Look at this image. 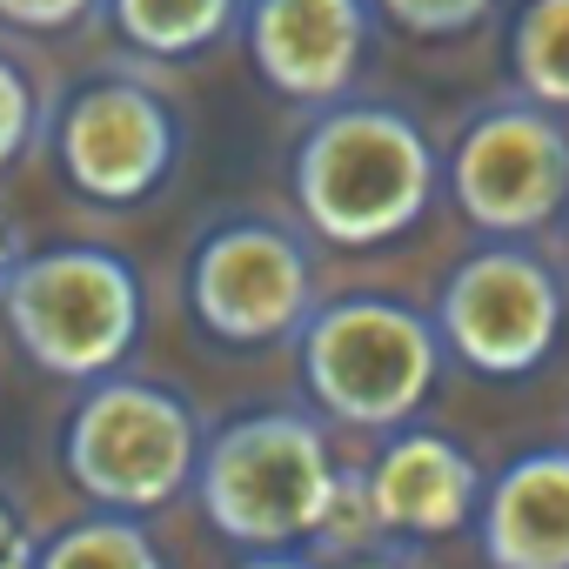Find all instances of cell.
Segmentation results:
<instances>
[{
    "label": "cell",
    "instance_id": "6da1fadb",
    "mask_svg": "<svg viewBox=\"0 0 569 569\" xmlns=\"http://www.w3.org/2000/svg\"><path fill=\"white\" fill-rule=\"evenodd\" d=\"M289 181L309 234L329 248H382L429 214L442 161L416 114L389 101H329L296 141Z\"/></svg>",
    "mask_w": 569,
    "mask_h": 569
},
{
    "label": "cell",
    "instance_id": "7a4b0ae2",
    "mask_svg": "<svg viewBox=\"0 0 569 569\" xmlns=\"http://www.w3.org/2000/svg\"><path fill=\"white\" fill-rule=\"evenodd\" d=\"M342 496L329 436L302 409H254L221 422L194 462V502L234 549H309Z\"/></svg>",
    "mask_w": 569,
    "mask_h": 569
},
{
    "label": "cell",
    "instance_id": "3957f363",
    "mask_svg": "<svg viewBox=\"0 0 569 569\" xmlns=\"http://www.w3.org/2000/svg\"><path fill=\"white\" fill-rule=\"evenodd\" d=\"M0 316L14 349L61 382H101L114 376L148 322L141 274L121 248L101 241H54L14 261L0 281Z\"/></svg>",
    "mask_w": 569,
    "mask_h": 569
},
{
    "label": "cell",
    "instance_id": "277c9868",
    "mask_svg": "<svg viewBox=\"0 0 569 569\" xmlns=\"http://www.w3.org/2000/svg\"><path fill=\"white\" fill-rule=\"evenodd\" d=\"M296 349H302V389L316 396L322 416L349 429H402L442 376L436 322L396 296L322 302L296 336Z\"/></svg>",
    "mask_w": 569,
    "mask_h": 569
},
{
    "label": "cell",
    "instance_id": "5b68a950",
    "mask_svg": "<svg viewBox=\"0 0 569 569\" xmlns=\"http://www.w3.org/2000/svg\"><path fill=\"white\" fill-rule=\"evenodd\" d=\"M61 462H68V482H74L94 509L148 516V509L174 502L181 489H194L201 422H194V409H188L174 389H161V382L101 376V382H88V396L68 409Z\"/></svg>",
    "mask_w": 569,
    "mask_h": 569
},
{
    "label": "cell",
    "instance_id": "8992f818",
    "mask_svg": "<svg viewBox=\"0 0 569 569\" xmlns=\"http://www.w3.org/2000/svg\"><path fill=\"white\" fill-rule=\"evenodd\" d=\"M188 309L201 336L228 349H274L296 342L309 316L322 309L316 254L296 228L268 214H234L208 228L188 254Z\"/></svg>",
    "mask_w": 569,
    "mask_h": 569
},
{
    "label": "cell",
    "instance_id": "52a82bcc",
    "mask_svg": "<svg viewBox=\"0 0 569 569\" xmlns=\"http://www.w3.org/2000/svg\"><path fill=\"white\" fill-rule=\"evenodd\" d=\"M562 281L556 268L529 248V241H482L469 248L442 296H436V336L456 362H469L476 376H529L549 362V349L562 342Z\"/></svg>",
    "mask_w": 569,
    "mask_h": 569
},
{
    "label": "cell",
    "instance_id": "ba28073f",
    "mask_svg": "<svg viewBox=\"0 0 569 569\" xmlns=\"http://www.w3.org/2000/svg\"><path fill=\"white\" fill-rule=\"evenodd\" d=\"M442 188L489 241L542 234L569 208V128L536 101H496L462 121Z\"/></svg>",
    "mask_w": 569,
    "mask_h": 569
},
{
    "label": "cell",
    "instance_id": "9c48e42d",
    "mask_svg": "<svg viewBox=\"0 0 569 569\" xmlns=\"http://www.w3.org/2000/svg\"><path fill=\"white\" fill-rule=\"evenodd\" d=\"M54 161L94 208H134L181 161V114L141 74H94L54 114Z\"/></svg>",
    "mask_w": 569,
    "mask_h": 569
},
{
    "label": "cell",
    "instance_id": "30bf717a",
    "mask_svg": "<svg viewBox=\"0 0 569 569\" xmlns=\"http://www.w3.org/2000/svg\"><path fill=\"white\" fill-rule=\"evenodd\" d=\"M369 0H248V61L289 101H342L369 61Z\"/></svg>",
    "mask_w": 569,
    "mask_h": 569
},
{
    "label": "cell",
    "instance_id": "8fae6325",
    "mask_svg": "<svg viewBox=\"0 0 569 569\" xmlns=\"http://www.w3.org/2000/svg\"><path fill=\"white\" fill-rule=\"evenodd\" d=\"M376 536H402V542H429V536H456L476 522L482 502V469L456 436L436 429H396L376 456V469L362 476Z\"/></svg>",
    "mask_w": 569,
    "mask_h": 569
},
{
    "label": "cell",
    "instance_id": "7c38bea8",
    "mask_svg": "<svg viewBox=\"0 0 569 569\" xmlns=\"http://www.w3.org/2000/svg\"><path fill=\"white\" fill-rule=\"evenodd\" d=\"M476 536L489 569H569V449H522L482 482Z\"/></svg>",
    "mask_w": 569,
    "mask_h": 569
},
{
    "label": "cell",
    "instance_id": "4fadbf2b",
    "mask_svg": "<svg viewBox=\"0 0 569 569\" xmlns=\"http://www.w3.org/2000/svg\"><path fill=\"white\" fill-rule=\"evenodd\" d=\"M114 34L148 54V61H188L201 48H214L234 14H241V0H101Z\"/></svg>",
    "mask_w": 569,
    "mask_h": 569
},
{
    "label": "cell",
    "instance_id": "5bb4252c",
    "mask_svg": "<svg viewBox=\"0 0 569 569\" xmlns=\"http://www.w3.org/2000/svg\"><path fill=\"white\" fill-rule=\"evenodd\" d=\"M28 569H168V556H161V542L148 536L141 516L94 509V516L41 536Z\"/></svg>",
    "mask_w": 569,
    "mask_h": 569
},
{
    "label": "cell",
    "instance_id": "9a60e30c",
    "mask_svg": "<svg viewBox=\"0 0 569 569\" xmlns=\"http://www.w3.org/2000/svg\"><path fill=\"white\" fill-rule=\"evenodd\" d=\"M509 74L522 101L569 108V0H522L509 21Z\"/></svg>",
    "mask_w": 569,
    "mask_h": 569
},
{
    "label": "cell",
    "instance_id": "2e32d148",
    "mask_svg": "<svg viewBox=\"0 0 569 569\" xmlns=\"http://www.w3.org/2000/svg\"><path fill=\"white\" fill-rule=\"evenodd\" d=\"M382 21H396L416 41H456L496 14V0H376Z\"/></svg>",
    "mask_w": 569,
    "mask_h": 569
},
{
    "label": "cell",
    "instance_id": "e0dca14e",
    "mask_svg": "<svg viewBox=\"0 0 569 569\" xmlns=\"http://www.w3.org/2000/svg\"><path fill=\"white\" fill-rule=\"evenodd\" d=\"M34 128H41V94H34V81L14 54H0V174L28 154Z\"/></svg>",
    "mask_w": 569,
    "mask_h": 569
},
{
    "label": "cell",
    "instance_id": "ac0fdd59",
    "mask_svg": "<svg viewBox=\"0 0 569 569\" xmlns=\"http://www.w3.org/2000/svg\"><path fill=\"white\" fill-rule=\"evenodd\" d=\"M101 0H0V21L21 28V34H61L74 21H88Z\"/></svg>",
    "mask_w": 569,
    "mask_h": 569
},
{
    "label": "cell",
    "instance_id": "d6986e66",
    "mask_svg": "<svg viewBox=\"0 0 569 569\" xmlns=\"http://www.w3.org/2000/svg\"><path fill=\"white\" fill-rule=\"evenodd\" d=\"M28 562H34V536H28L21 509L0 496V569H28Z\"/></svg>",
    "mask_w": 569,
    "mask_h": 569
},
{
    "label": "cell",
    "instance_id": "ffe728a7",
    "mask_svg": "<svg viewBox=\"0 0 569 569\" xmlns=\"http://www.w3.org/2000/svg\"><path fill=\"white\" fill-rule=\"evenodd\" d=\"M322 569H409L396 549H356V556H336V562H322Z\"/></svg>",
    "mask_w": 569,
    "mask_h": 569
},
{
    "label": "cell",
    "instance_id": "44dd1931",
    "mask_svg": "<svg viewBox=\"0 0 569 569\" xmlns=\"http://www.w3.org/2000/svg\"><path fill=\"white\" fill-rule=\"evenodd\" d=\"M241 569H322L316 556H289V549H254Z\"/></svg>",
    "mask_w": 569,
    "mask_h": 569
},
{
    "label": "cell",
    "instance_id": "7402d4cb",
    "mask_svg": "<svg viewBox=\"0 0 569 569\" xmlns=\"http://www.w3.org/2000/svg\"><path fill=\"white\" fill-rule=\"evenodd\" d=\"M21 254H28V248H21V234H14V214L0 208V281L14 274V261H21Z\"/></svg>",
    "mask_w": 569,
    "mask_h": 569
}]
</instances>
